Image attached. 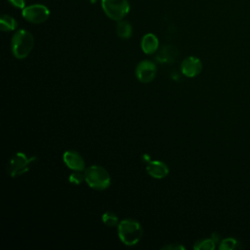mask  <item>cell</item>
Listing matches in <instances>:
<instances>
[{
    "mask_svg": "<svg viewBox=\"0 0 250 250\" xmlns=\"http://www.w3.org/2000/svg\"><path fill=\"white\" fill-rule=\"evenodd\" d=\"M118 236L121 242L127 246L137 244L143 235V228L141 224L133 219H124L117 226Z\"/></svg>",
    "mask_w": 250,
    "mask_h": 250,
    "instance_id": "6da1fadb",
    "label": "cell"
},
{
    "mask_svg": "<svg viewBox=\"0 0 250 250\" xmlns=\"http://www.w3.org/2000/svg\"><path fill=\"white\" fill-rule=\"evenodd\" d=\"M34 45L33 35L24 29H20L16 31V33L12 37L11 47L12 53L17 59H24L26 58Z\"/></svg>",
    "mask_w": 250,
    "mask_h": 250,
    "instance_id": "7a4b0ae2",
    "label": "cell"
},
{
    "mask_svg": "<svg viewBox=\"0 0 250 250\" xmlns=\"http://www.w3.org/2000/svg\"><path fill=\"white\" fill-rule=\"evenodd\" d=\"M85 181L94 189L104 190L110 186L108 172L100 165H91L85 169Z\"/></svg>",
    "mask_w": 250,
    "mask_h": 250,
    "instance_id": "3957f363",
    "label": "cell"
},
{
    "mask_svg": "<svg viewBox=\"0 0 250 250\" xmlns=\"http://www.w3.org/2000/svg\"><path fill=\"white\" fill-rule=\"evenodd\" d=\"M37 159L36 156L27 157L23 152L15 153L7 164V172L11 177H19L29 170L33 161Z\"/></svg>",
    "mask_w": 250,
    "mask_h": 250,
    "instance_id": "277c9868",
    "label": "cell"
},
{
    "mask_svg": "<svg viewBox=\"0 0 250 250\" xmlns=\"http://www.w3.org/2000/svg\"><path fill=\"white\" fill-rule=\"evenodd\" d=\"M102 8L105 15L113 21H121L129 12L128 0H102Z\"/></svg>",
    "mask_w": 250,
    "mask_h": 250,
    "instance_id": "5b68a950",
    "label": "cell"
},
{
    "mask_svg": "<svg viewBox=\"0 0 250 250\" xmlns=\"http://www.w3.org/2000/svg\"><path fill=\"white\" fill-rule=\"evenodd\" d=\"M22 17L29 22L41 23L49 19L50 11L42 4H33L22 9Z\"/></svg>",
    "mask_w": 250,
    "mask_h": 250,
    "instance_id": "8992f818",
    "label": "cell"
},
{
    "mask_svg": "<svg viewBox=\"0 0 250 250\" xmlns=\"http://www.w3.org/2000/svg\"><path fill=\"white\" fill-rule=\"evenodd\" d=\"M136 77L142 83L151 82L156 75L157 67L154 62L150 61H142L136 67Z\"/></svg>",
    "mask_w": 250,
    "mask_h": 250,
    "instance_id": "52a82bcc",
    "label": "cell"
},
{
    "mask_svg": "<svg viewBox=\"0 0 250 250\" xmlns=\"http://www.w3.org/2000/svg\"><path fill=\"white\" fill-rule=\"evenodd\" d=\"M182 73L189 78L197 76L202 70V62L201 61L193 56L186 58L181 64Z\"/></svg>",
    "mask_w": 250,
    "mask_h": 250,
    "instance_id": "ba28073f",
    "label": "cell"
},
{
    "mask_svg": "<svg viewBox=\"0 0 250 250\" xmlns=\"http://www.w3.org/2000/svg\"><path fill=\"white\" fill-rule=\"evenodd\" d=\"M64 164L73 171H84L85 161L81 154L75 150H66L62 155Z\"/></svg>",
    "mask_w": 250,
    "mask_h": 250,
    "instance_id": "9c48e42d",
    "label": "cell"
},
{
    "mask_svg": "<svg viewBox=\"0 0 250 250\" xmlns=\"http://www.w3.org/2000/svg\"><path fill=\"white\" fill-rule=\"evenodd\" d=\"M146 172L155 179H163L169 174V168L163 161L151 160L146 163Z\"/></svg>",
    "mask_w": 250,
    "mask_h": 250,
    "instance_id": "30bf717a",
    "label": "cell"
},
{
    "mask_svg": "<svg viewBox=\"0 0 250 250\" xmlns=\"http://www.w3.org/2000/svg\"><path fill=\"white\" fill-rule=\"evenodd\" d=\"M158 45H159L158 39L152 33L145 34L142 38V41H141L142 50L144 51L145 54H147V55L155 53L156 50L158 49Z\"/></svg>",
    "mask_w": 250,
    "mask_h": 250,
    "instance_id": "8fae6325",
    "label": "cell"
},
{
    "mask_svg": "<svg viewBox=\"0 0 250 250\" xmlns=\"http://www.w3.org/2000/svg\"><path fill=\"white\" fill-rule=\"evenodd\" d=\"M133 32L132 25L126 21H119L116 25V33L122 39H128L131 37Z\"/></svg>",
    "mask_w": 250,
    "mask_h": 250,
    "instance_id": "7c38bea8",
    "label": "cell"
},
{
    "mask_svg": "<svg viewBox=\"0 0 250 250\" xmlns=\"http://www.w3.org/2000/svg\"><path fill=\"white\" fill-rule=\"evenodd\" d=\"M16 20L9 15H2L0 18V28L2 31H11L17 28Z\"/></svg>",
    "mask_w": 250,
    "mask_h": 250,
    "instance_id": "4fadbf2b",
    "label": "cell"
},
{
    "mask_svg": "<svg viewBox=\"0 0 250 250\" xmlns=\"http://www.w3.org/2000/svg\"><path fill=\"white\" fill-rule=\"evenodd\" d=\"M102 221L104 222V224L105 226L110 227V228L116 227V226H118V224H119L118 216H117L115 213L111 212V211H106V212H104V213L103 214V216H102Z\"/></svg>",
    "mask_w": 250,
    "mask_h": 250,
    "instance_id": "5bb4252c",
    "label": "cell"
},
{
    "mask_svg": "<svg viewBox=\"0 0 250 250\" xmlns=\"http://www.w3.org/2000/svg\"><path fill=\"white\" fill-rule=\"evenodd\" d=\"M215 247H216V242L212 238H206V239L197 241L193 246L195 250H214Z\"/></svg>",
    "mask_w": 250,
    "mask_h": 250,
    "instance_id": "9a60e30c",
    "label": "cell"
},
{
    "mask_svg": "<svg viewBox=\"0 0 250 250\" xmlns=\"http://www.w3.org/2000/svg\"><path fill=\"white\" fill-rule=\"evenodd\" d=\"M238 247V241L232 237H228L221 240L219 249L220 250H232Z\"/></svg>",
    "mask_w": 250,
    "mask_h": 250,
    "instance_id": "2e32d148",
    "label": "cell"
},
{
    "mask_svg": "<svg viewBox=\"0 0 250 250\" xmlns=\"http://www.w3.org/2000/svg\"><path fill=\"white\" fill-rule=\"evenodd\" d=\"M174 54V47L172 46H165L164 48H162V50L160 51L159 55H158V59L162 62H167L169 59L168 57L170 58V60L173 58V55Z\"/></svg>",
    "mask_w": 250,
    "mask_h": 250,
    "instance_id": "e0dca14e",
    "label": "cell"
},
{
    "mask_svg": "<svg viewBox=\"0 0 250 250\" xmlns=\"http://www.w3.org/2000/svg\"><path fill=\"white\" fill-rule=\"evenodd\" d=\"M82 171H75L71 173L68 177V181L74 185H80L83 181H85V174L81 173Z\"/></svg>",
    "mask_w": 250,
    "mask_h": 250,
    "instance_id": "ac0fdd59",
    "label": "cell"
},
{
    "mask_svg": "<svg viewBox=\"0 0 250 250\" xmlns=\"http://www.w3.org/2000/svg\"><path fill=\"white\" fill-rule=\"evenodd\" d=\"M161 249L163 250H185V247L179 243H173V244H167L163 246Z\"/></svg>",
    "mask_w": 250,
    "mask_h": 250,
    "instance_id": "d6986e66",
    "label": "cell"
},
{
    "mask_svg": "<svg viewBox=\"0 0 250 250\" xmlns=\"http://www.w3.org/2000/svg\"><path fill=\"white\" fill-rule=\"evenodd\" d=\"M13 6L19 8V9H23L25 8V0H8Z\"/></svg>",
    "mask_w": 250,
    "mask_h": 250,
    "instance_id": "ffe728a7",
    "label": "cell"
},
{
    "mask_svg": "<svg viewBox=\"0 0 250 250\" xmlns=\"http://www.w3.org/2000/svg\"><path fill=\"white\" fill-rule=\"evenodd\" d=\"M211 238L216 242V243H219V242H221L220 241V239H221V236L218 234V233H213L212 234V236H211Z\"/></svg>",
    "mask_w": 250,
    "mask_h": 250,
    "instance_id": "44dd1931",
    "label": "cell"
}]
</instances>
